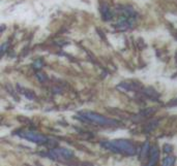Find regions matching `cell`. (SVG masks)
I'll use <instances>...</instances> for the list:
<instances>
[{
    "instance_id": "5",
    "label": "cell",
    "mask_w": 177,
    "mask_h": 166,
    "mask_svg": "<svg viewBox=\"0 0 177 166\" xmlns=\"http://www.w3.org/2000/svg\"><path fill=\"white\" fill-rule=\"evenodd\" d=\"M159 159V150L157 147H152L150 150V160H149L148 166H154Z\"/></svg>"
},
{
    "instance_id": "3",
    "label": "cell",
    "mask_w": 177,
    "mask_h": 166,
    "mask_svg": "<svg viewBox=\"0 0 177 166\" xmlns=\"http://www.w3.org/2000/svg\"><path fill=\"white\" fill-rule=\"evenodd\" d=\"M19 135L21 137L25 138L27 140H30L32 142H35V144H45L47 141V137L43 134L36 133V132H32V131H23L20 132Z\"/></svg>"
},
{
    "instance_id": "7",
    "label": "cell",
    "mask_w": 177,
    "mask_h": 166,
    "mask_svg": "<svg viewBox=\"0 0 177 166\" xmlns=\"http://www.w3.org/2000/svg\"><path fill=\"white\" fill-rule=\"evenodd\" d=\"M149 148V144H148V142H146V144H144V147H143V149H142V155H141V157H144L145 156V154L147 153V149Z\"/></svg>"
},
{
    "instance_id": "1",
    "label": "cell",
    "mask_w": 177,
    "mask_h": 166,
    "mask_svg": "<svg viewBox=\"0 0 177 166\" xmlns=\"http://www.w3.org/2000/svg\"><path fill=\"white\" fill-rule=\"evenodd\" d=\"M101 146L105 148L106 150H109L111 152L118 153V154H123L132 156L135 155L137 152L136 148L133 144H130L127 140H112V141H105L102 142Z\"/></svg>"
},
{
    "instance_id": "4",
    "label": "cell",
    "mask_w": 177,
    "mask_h": 166,
    "mask_svg": "<svg viewBox=\"0 0 177 166\" xmlns=\"http://www.w3.org/2000/svg\"><path fill=\"white\" fill-rule=\"evenodd\" d=\"M49 156L54 159H59V160H67L74 156V152L69 149H54L51 152H49Z\"/></svg>"
},
{
    "instance_id": "2",
    "label": "cell",
    "mask_w": 177,
    "mask_h": 166,
    "mask_svg": "<svg viewBox=\"0 0 177 166\" xmlns=\"http://www.w3.org/2000/svg\"><path fill=\"white\" fill-rule=\"evenodd\" d=\"M77 118L81 121L86 122V123L95 124V125L100 126H114L117 124V122L114 121V120L108 119L104 115H98V113H91V111H82L78 115Z\"/></svg>"
},
{
    "instance_id": "6",
    "label": "cell",
    "mask_w": 177,
    "mask_h": 166,
    "mask_svg": "<svg viewBox=\"0 0 177 166\" xmlns=\"http://www.w3.org/2000/svg\"><path fill=\"white\" fill-rule=\"evenodd\" d=\"M174 162H175V158H174V157H167V158L164 160L163 166H173Z\"/></svg>"
}]
</instances>
